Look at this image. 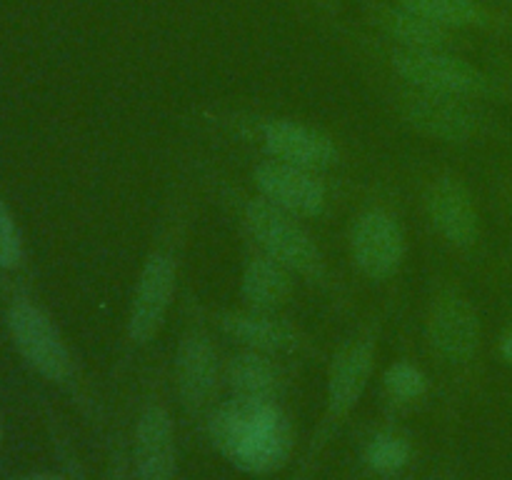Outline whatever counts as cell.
<instances>
[{
  "mask_svg": "<svg viewBox=\"0 0 512 480\" xmlns=\"http://www.w3.org/2000/svg\"><path fill=\"white\" fill-rule=\"evenodd\" d=\"M240 218L245 233L260 253L283 263L298 278L310 283H328V260L313 233L305 228L303 218L278 208L260 195L245 198Z\"/></svg>",
  "mask_w": 512,
  "mask_h": 480,
  "instance_id": "obj_2",
  "label": "cell"
},
{
  "mask_svg": "<svg viewBox=\"0 0 512 480\" xmlns=\"http://www.w3.org/2000/svg\"><path fill=\"white\" fill-rule=\"evenodd\" d=\"M8 330L25 363L45 380L63 383L73 375V355L63 333L33 300L18 298L8 308Z\"/></svg>",
  "mask_w": 512,
  "mask_h": 480,
  "instance_id": "obj_9",
  "label": "cell"
},
{
  "mask_svg": "<svg viewBox=\"0 0 512 480\" xmlns=\"http://www.w3.org/2000/svg\"><path fill=\"white\" fill-rule=\"evenodd\" d=\"M253 185L260 198L298 218H320L330 203L328 185L315 170L298 168L283 160L265 158L253 168Z\"/></svg>",
  "mask_w": 512,
  "mask_h": 480,
  "instance_id": "obj_12",
  "label": "cell"
},
{
  "mask_svg": "<svg viewBox=\"0 0 512 480\" xmlns=\"http://www.w3.org/2000/svg\"><path fill=\"white\" fill-rule=\"evenodd\" d=\"M425 340L435 358L450 365H465L478 355L483 343V320L463 290L445 285L430 298Z\"/></svg>",
  "mask_w": 512,
  "mask_h": 480,
  "instance_id": "obj_7",
  "label": "cell"
},
{
  "mask_svg": "<svg viewBox=\"0 0 512 480\" xmlns=\"http://www.w3.org/2000/svg\"><path fill=\"white\" fill-rule=\"evenodd\" d=\"M298 275L265 253H253L240 273V298L245 308L278 313L295 293Z\"/></svg>",
  "mask_w": 512,
  "mask_h": 480,
  "instance_id": "obj_16",
  "label": "cell"
},
{
  "mask_svg": "<svg viewBox=\"0 0 512 480\" xmlns=\"http://www.w3.org/2000/svg\"><path fill=\"white\" fill-rule=\"evenodd\" d=\"M315 3H325V0H315Z\"/></svg>",
  "mask_w": 512,
  "mask_h": 480,
  "instance_id": "obj_26",
  "label": "cell"
},
{
  "mask_svg": "<svg viewBox=\"0 0 512 480\" xmlns=\"http://www.w3.org/2000/svg\"><path fill=\"white\" fill-rule=\"evenodd\" d=\"M225 383H228L233 398L280 403V395L285 390V375L275 355L240 348L225 363Z\"/></svg>",
  "mask_w": 512,
  "mask_h": 480,
  "instance_id": "obj_17",
  "label": "cell"
},
{
  "mask_svg": "<svg viewBox=\"0 0 512 480\" xmlns=\"http://www.w3.org/2000/svg\"><path fill=\"white\" fill-rule=\"evenodd\" d=\"M383 388L395 403H415V400L425 398V393L430 388V380L428 373L418 363L400 358L385 368Z\"/></svg>",
  "mask_w": 512,
  "mask_h": 480,
  "instance_id": "obj_20",
  "label": "cell"
},
{
  "mask_svg": "<svg viewBox=\"0 0 512 480\" xmlns=\"http://www.w3.org/2000/svg\"><path fill=\"white\" fill-rule=\"evenodd\" d=\"M425 215L435 233L448 245L468 250L480 238V210L473 190L455 173H440L428 183L423 195Z\"/></svg>",
  "mask_w": 512,
  "mask_h": 480,
  "instance_id": "obj_11",
  "label": "cell"
},
{
  "mask_svg": "<svg viewBox=\"0 0 512 480\" xmlns=\"http://www.w3.org/2000/svg\"><path fill=\"white\" fill-rule=\"evenodd\" d=\"M213 323L220 335L238 343L245 350H258L268 355H285L295 353L303 348L305 338L288 318L268 310H220L213 315Z\"/></svg>",
  "mask_w": 512,
  "mask_h": 480,
  "instance_id": "obj_14",
  "label": "cell"
},
{
  "mask_svg": "<svg viewBox=\"0 0 512 480\" xmlns=\"http://www.w3.org/2000/svg\"><path fill=\"white\" fill-rule=\"evenodd\" d=\"M260 145L273 160L323 173L338 165L340 150L333 135L295 118H268L260 123Z\"/></svg>",
  "mask_w": 512,
  "mask_h": 480,
  "instance_id": "obj_13",
  "label": "cell"
},
{
  "mask_svg": "<svg viewBox=\"0 0 512 480\" xmlns=\"http://www.w3.org/2000/svg\"><path fill=\"white\" fill-rule=\"evenodd\" d=\"M208 435L225 460L253 475L275 473L293 453V423L275 400L230 398L215 405Z\"/></svg>",
  "mask_w": 512,
  "mask_h": 480,
  "instance_id": "obj_1",
  "label": "cell"
},
{
  "mask_svg": "<svg viewBox=\"0 0 512 480\" xmlns=\"http://www.w3.org/2000/svg\"><path fill=\"white\" fill-rule=\"evenodd\" d=\"M348 253L355 270L373 283L395 278L408 258V233L400 215L385 205L360 210L350 225Z\"/></svg>",
  "mask_w": 512,
  "mask_h": 480,
  "instance_id": "obj_6",
  "label": "cell"
},
{
  "mask_svg": "<svg viewBox=\"0 0 512 480\" xmlns=\"http://www.w3.org/2000/svg\"><path fill=\"white\" fill-rule=\"evenodd\" d=\"M378 345L380 325H368L335 348L328 365V385H325L323 435L343 423L363 400L378 365Z\"/></svg>",
  "mask_w": 512,
  "mask_h": 480,
  "instance_id": "obj_5",
  "label": "cell"
},
{
  "mask_svg": "<svg viewBox=\"0 0 512 480\" xmlns=\"http://www.w3.org/2000/svg\"><path fill=\"white\" fill-rule=\"evenodd\" d=\"M25 480H60L55 475H33V478H25Z\"/></svg>",
  "mask_w": 512,
  "mask_h": 480,
  "instance_id": "obj_24",
  "label": "cell"
},
{
  "mask_svg": "<svg viewBox=\"0 0 512 480\" xmlns=\"http://www.w3.org/2000/svg\"><path fill=\"white\" fill-rule=\"evenodd\" d=\"M390 68L408 88L478 100L493 93V80L448 48H395Z\"/></svg>",
  "mask_w": 512,
  "mask_h": 480,
  "instance_id": "obj_4",
  "label": "cell"
},
{
  "mask_svg": "<svg viewBox=\"0 0 512 480\" xmlns=\"http://www.w3.org/2000/svg\"><path fill=\"white\" fill-rule=\"evenodd\" d=\"M375 23L398 48H448L450 43L448 28L423 18V15L410 13L395 3L380 5L375 10Z\"/></svg>",
  "mask_w": 512,
  "mask_h": 480,
  "instance_id": "obj_18",
  "label": "cell"
},
{
  "mask_svg": "<svg viewBox=\"0 0 512 480\" xmlns=\"http://www.w3.org/2000/svg\"><path fill=\"white\" fill-rule=\"evenodd\" d=\"M23 255V233H20L8 205L0 200V268L15 270L23 263Z\"/></svg>",
  "mask_w": 512,
  "mask_h": 480,
  "instance_id": "obj_22",
  "label": "cell"
},
{
  "mask_svg": "<svg viewBox=\"0 0 512 480\" xmlns=\"http://www.w3.org/2000/svg\"><path fill=\"white\" fill-rule=\"evenodd\" d=\"M500 3H512V0H500Z\"/></svg>",
  "mask_w": 512,
  "mask_h": 480,
  "instance_id": "obj_25",
  "label": "cell"
},
{
  "mask_svg": "<svg viewBox=\"0 0 512 480\" xmlns=\"http://www.w3.org/2000/svg\"><path fill=\"white\" fill-rule=\"evenodd\" d=\"M393 3L448 30L478 28L488 23V13L478 0H393Z\"/></svg>",
  "mask_w": 512,
  "mask_h": 480,
  "instance_id": "obj_19",
  "label": "cell"
},
{
  "mask_svg": "<svg viewBox=\"0 0 512 480\" xmlns=\"http://www.w3.org/2000/svg\"><path fill=\"white\" fill-rule=\"evenodd\" d=\"M500 355H503L505 363L512 365V325L500 335Z\"/></svg>",
  "mask_w": 512,
  "mask_h": 480,
  "instance_id": "obj_23",
  "label": "cell"
},
{
  "mask_svg": "<svg viewBox=\"0 0 512 480\" xmlns=\"http://www.w3.org/2000/svg\"><path fill=\"white\" fill-rule=\"evenodd\" d=\"M410 455H413L410 440L393 430L373 435L365 445V463L378 473H398L410 463Z\"/></svg>",
  "mask_w": 512,
  "mask_h": 480,
  "instance_id": "obj_21",
  "label": "cell"
},
{
  "mask_svg": "<svg viewBox=\"0 0 512 480\" xmlns=\"http://www.w3.org/2000/svg\"><path fill=\"white\" fill-rule=\"evenodd\" d=\"M175 390L188 410H205L225 380V365L215 335L200 318H190L173 355Z\"/></svg>",
  "mask_w": 512,
  "mask_h": 480,
  "instance_id": "obj_8",
  "label": "cell"
},
{
  "mask_svg": "<svg viewBox=\"0 0 512 480\" xmlns=\"http://www.w3.org/2000/svg\"><path fill=\"white\" fill-rule=\"evenodd\" d=\"M135 473L140 480H173L178 463L175 423L163 403H148L135 423Z\"/></svg>",
  "mask_w": 512,
  "mask_h": 480,
  "instance_id": "obj_15",
  "label": "cell"
},
{
  "mask_svg": "<svg viewBox=\"0 0 512 480\" xmlns=\"http://www.w3.org/2000/svg\"><path fill=\"white\" fill-rule=\"evenodd\" d=\"M178 230H168L145 255L130 295L125 340L130 348H145L160 335L173 310L180 283Z\"/></svg>",
  "mask_w": 512,
  "mask_h": 480,
  "instance_id": "obj_3",
  "label": "cell"
},
{
  "mask_svg": "<svg viewBox=\"0 0 512 480\" xmlns=\"http://www.w3.org/2000/svg\"><path fill=\"white\" fill-rule=\"evenodd\" d=\"M398 113L405 125L435 143H468L483 128L478 108L468 98H455V95L408 88L400 95Z\"/></svg>",
  "mask_w": 512,
  "mask_h": 480,
  "instance_id": "obj_10",
  "label": "cell"
}]
</instances>
